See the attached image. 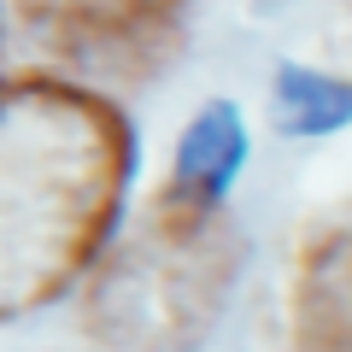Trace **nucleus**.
Returning <instances> with one entry per match:
<instances>
[{
	"instance_id": "1",
	"label": "nucleus",
	"mask_w": 352,
	"mask_h": 352,
	"mask_svg": "<svg viewBox=\"0 0 352 352\" xmlns=\"http://www.w3.org/2000/svg\"><path fill=\"white\" fill-rule=\"evenodd\" d=\"M241 159H247V129H241V112H235L229 100H217V106H206V112L188 124L182 153H176V176H182V188H188V194L217 200V194L235 182Z\"/></svg>"
},
{
	"instance_id": "2",
	"label": "nucleus",
	"mask_w": 352,
	"mask_h": 352,
	"mask_svg": "<svg viewBox=\"0 0 352 352\" xmlns=\"http://www.w3.org/2000/svg\"><path fill=\"white\" fill-rule=\"evenodd\" d=\"M276 118L282 129L294 135H329L352 118V88L335 82V76H317V71H282L276 82Z\"/></svg>"
}]
</instances>
